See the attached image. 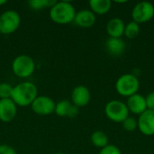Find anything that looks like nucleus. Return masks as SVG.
<instances>
[{
    "label": "nucleus",
    "mask_w": 154,
    "mask_h": 154,
    "mask_svg": "<svg viewBox=\"0 0 154 154\" xmlns=\"http://www.w3.org/2000/svg\"><path fill=\"white\" fill-rule=\"evenodd\" d=\"M37 97V87L32 82L24 81L14 87L11 99L14 102L16 106H27L29 105H32Z\"/></svg>",
    "instance_id": "nucleus-1"
},
{
    "label": "nucleus",
    "mask_w": 154,
    "mask_h": 154,
    "mask_svg": "<svg viewBox=\"0 0 154 154\" xmlns=\"http://www.w3.org/2000/svg\"><path fill=\"white\" fill-rule=\"evenodd\" d=\"M75 15L76 10L74 6L72 4L66 1L56 2L50 11L51 19L59 24H67L73 22Z\"/></svg>",
    "instance_id": "nucleus-2"
},
{
    "label": "nucleus",
    "mask_w": 154,
    "mask_h": 154,
    "mask_svg": "<svg viewBox=\"0 0 154 154\" xmlns=\"http://www.w3.org/2000/svg\"><path fill=\"white\" fill-rule=\"evenodd\" d=\"M140 88V81L138 78L133 74H125L119 77L116 82V89L117 93L125 97L137 94Z\"/></svg>",
    "instance_id": "nucleus-3"
},
{
    "label": "nucleus",
    "mask_w": 154,
    "mask_h": 154,
    "mask_svg": "<svg viewBox=\"0 0 154 154\" xmlns=\"http://www.w3.org/2000/svg\"><path fill=\"white\" fill-rule=\"evenodd\" d=\"M13 72L19 78L30 77L35 69V63L33 60L25 54L17 56L12 63Z\"/></svg>",
    "instance_id": "nucleus-4"
},
{
    "label": "nucleus",
    "mask_w": 154,
    "mask_h": 154,
    "mask_svg": "<svg viewBox=\"0 0 154 154\" xmlns=\"http://www.w3.org/2000/svg\"><path fill=\"white\" fill-rule=\"evenodd\" d=\"M105 113L111 121L116 123H123L129 116L126 104L119 100L108 102L105 107Z\"/></svg>",
    "instance_id": "nucleus-5"
},
{
    "label": "nucleus",
    "mask_w": 154,
    "mask_h": 154,
    "mask_svg": "<svg viewBox=\"0 0 154 154\" xmlns=\"http://www.w3.org/2000/svg\"><path fill=\"white\" fill-rule=\"evenodd\" d=\"M21 23L19 14L14 10L4 12L0 15V33L10 34L14 32Z\"/></svg>",
    "instance_id": "nucleus-6"
},
{
    "label": "nucleus",
    "mask_w": 154,
    "mask_h": 154,
    "mask_svg": "<svg viewBox=\"0 0 154 154\" xmlns=\"http://www.w3.org/2000/svg\"><path fill=\"white\" fill-rule=\"evenodd\" d=\"M153 16L154 5L148 1L138 3L132 11L133 21L139 24L149 22L153 18Z\"/></svg>",
    "instance_id": "nucleus-7"
},
{
    "label": "nucleus",
    "mask_w": 154,
    "mask_h": 154,
    "mask_svg": "<svg viewBox=\"0 0 154 154\" xmlns=\"http://www.w3.org/2000/svg\"><path fill=\"white\" fill-rule=\"evenodd\" d=\"M31 106L35 114L39 116H49L55 111L56 104L51 97L40 96L35 98Z\"/></svg>",
    "instance_id": "nucleus-8"
},
{
    "label": "nucleus",
    "mask_w": 154,
    "mask_h": 154,
    "mask_svg": "<svg viewBox=\"0 0 154 154\" xmlns=\"http://www.w3.org/2000/svg\"><path fill=\"white\" fill-rule=\"evenodd\" d=\"M137 123L138 129L143 134L146 136L154 135V111L147 109L139 116Z\"/></svg>",
    "instance_id": "nucleus-9"
},
{
    "label": "nucleus",
    "mask_w": 154,
    "mask_h": 154,
    "mask_svg": "<svg viewBox=\"0 0 154 154\" xmlns=\"http://www.w3.org/2000/svg\"><path fill=\"white\" fill-rule=\"evenodd\" d=\"M17 113V107L11 99L0 100V120L4 123H9L14 119Z\"/></svg>",
    "instance_id": "nucleus-10"
},
{
    "label": "nucleus",
    "mask_w": 154,
    "mask_h": 154,
    "mask_svg": "<svg viewBox=\"0 0 154 154\" xmlns=\"http://www.w3.org/2000/svg\"><path fill=\"white\" fill-rule=\"evenodd\" d=\"M91 98L89 89L85 86H77L71 93V99L72 103L79 107L87 106Z\"/></svg>",
    "instance_id": "nucleus-11"
},
{
    "label": "nucleus",
    "mask_w": 154,
    "mask_h": 154,
    "mask_svg": "<svg viewBox=\"0 0 154 154\" xmlns=\"http://www.w3.org/2000/svg\"><path fill=\"white\" fill-rule=\"evenodd\" d=\"M126 106L129 112L134 115H142L147 110L145 97L140 94H134L127 98Z\"/></svg>",
    "instance_id": "nucleus-12"
},
{
    "label": "nucleus",
    "mask_w": 154,
    "mask_h": 154,
    "mask_svg": "<svg viewBox=\"0 0 154 154\" xmlns=\"http://www.w3.org/2000/svg\"><path fill=\"white\" fill-rule=\"evenodd\" d=\"M54 112L60 117L74 118L79 115V108L69 100H61L56 104Z\"/></svg>",
    "instance_id": "nucleus-13"
},
{
    "label": "nucleus",
    "mask_w": 154,
    "mask_h": 154,
    "mask_svg": "<svg viewBox=\"0 0 154 154\" xmlns=\"http://www.w3.org/2000/svg\"><path fill=\"white\" fill-rule=\"evenodd\" d=\"M74 22L82 28H89L96 23V14L91 10H81L76 13Z\"/></svg>",
    "instance_id": "nucleus-14"
},
{
    "label": "nucleus",
    "mask_w": 154,
    "mask_h": 154,
    "mask_svg": "<svg viewBox=\"0 0 154 154\" xmlns=\"http://www.w3.org/2000/svg\"><path fill=\"white\" fill-rule=\"evenodd\" d=\"M125 24L120 18L111 19L106 25V32L111 38H121L125 33Z\"/></svg>",
    "instance_id": "nucleus-15"
},
{
    "label": "nucleus",
    "mask_w": 154,
    "mask_h": 154,
    "mask_svg": "<svg viewBox=\"0 0 154 154\" xmlns=\"http://www.w3.org/2000/svg\"><path fill=\"white\" fill-rule=\"evenodd\" d=\"M106 48L111 55L118 56L124 52L125 49V43L121 38L109 37L106 42Z\"/></svg>",
    "instance_id": "nucleus-16"
},
{
    "label": "nucleus",
    "mask_w": 154,
    "mask_h": 154,
    "mask_svg": "<svg viewBox=\"0 0 154 154\" xmlns=\"http://www.w3.org/2000/svg\"><path fill=\"white\" fill-rule=\"evenodd\" d=\"M89 6L94 14H105L110 11L112 2L110 0H90Z\"/></svg>",
    "instance_id": "nucleus-17"
},
{
    "label": "nucleus",
    "mask_w": 154,
    "mask_h": 154,
    "mask_svg": "<svg viewBox=\"0 0 154 154\" xmlns=\"http://www.w3.org/2000/svg\"><path fill=\"white\" fill-rule=\"evenodd\" d=\"M91 143L94 146L103 149L108 145V137L102 131H96L91 134Z\"/></svg>",
    "instance_id": "nucleus-18"
},
{
    "label": "nucleus",
    "mask_w": 154,
    "mask_h": 154,
    "mask_svg": "<svg viewBox=\"0 0 154 154\" xmlns=\"http://www.w3.org/2000/svg\"><path fill=\"white\" fill-rule=\"evenodd\" d=\"M140 33V24L132 21L125 25V35L128 39H134Z\"/></svg>",
    "instance_id": "nucleus-19"
},
{
    "label": "nucleus",
    "mask_w": 154,
    "mask_h": 154,
    "mask_svg": "<svg viewBox=\"0 0 154 154\" xmlns=\"http://www.w3.org/2000/svg\"><path fill=\"white\" fill-rule=\"evenodd\" d=\"M57 1L54 0H31L28 2L29 5L34 10H40L42 8L52 7Z\"/></svg>",
    "instance_id": "nucleus-20"
},
{
    "label": "nucleus",
    "mask_w": 154,
    "mask_h": 154,
    "mask_svg": "<svg viewBox=\"0 0 154 154\" xmlns=\"http://www.w3.org/2000/svg\"><path fill=\"white\" fill-rule=\"evenodd\" d=\"M14 87L9 83H0V100L11 98Z\"/></svg>",
    "instance_id": "nucleus-21"
},
{
    "label": "nucleus",
    "mask_w": 154,
    "mask_h": 154,
    "mask_svg": "<svg viewBox=\"0 0 154 154\" xmlns=\"http://www.w3.org/2000/svg\"><path fill=\"white\" fill-rule=\"evenodd\" d=\"M123 127L127 132H134L138 128V123L137 120L134 117L128 116L123 123Z\"/></svg>",
    "instance_id": "nucleus-22"
},
{
    "label": "nucleus",
    "mask_w": 154,
    "mask_h": 154,
    "mask_svg": "<svg viewBox=\"0 0 154 154\" xmlns=\"http://www.w3.org/2000/svg\"><path fill=\"white\" fill-rule=\"evenodd\" d=\"M99 154H122L121 151L118 147L113 144H108L105 148L101 149L99 152Z\"/></svg>",
    "instance_id": "nucleus-23"
},
{
    "label": "nucleus",
    "mask_w": 154,
    "mask_h": 154,
    "mask_svg": "<svg viewBox=\"0 0 154 154\" xmlns=\"http://www.w3.org/2000/svg\"><path fill=\"white\" fill-rule=\"evenodd\" d=\"M145 101H146L147 109L154 111V91L147 95V97H145Z\"/></svg>",
    "instance_id": "nucleus-24"
},
{
    "label": "nucleus",
    "mask_w": 154,
    "mask_h": 154,
    "mask_svg": "<svg viewBox=\"0 0 154 154\" xmlns=\"http://www.w3.org/2000/svg\"><path fill=\"white\" fill-rule=\"evenodd\" d=\"M0 154H16V152L11 146L3 144L0 145Z\"/></svg>",
    "instance_id": "nucleus-25"
},
{
    "label": "nucleus",
    "mask_w": 154,
    "mask_h": 154,
    "mask_svg": "<svg viewBox=\"0 0 154 154\" xmlns=\"http://www.w3.org/2000/svg\"><path fill=\"white\" fill-rule=\"evenodd\" d=\"M5 3H6V1H5V0H0V5H5Z\"/></svg>",
    "instance_id": "nucleus-26"
},
{
    "label": "nucleus",
    "mask_w": 154,
    "mask_h": 154,
    "mask_svg": "<svg viewBox=\"0 0 154 154\" xmlns=\"http://www.w3.org/2000/svg\"><path fill=\"white\" fill-rule=\"evenodd\" d=\"M55 154H65V153H62V152H58V153H55Z\"/></svg>",
    "instance_id": "nucleus-27"
}]
</instances>
